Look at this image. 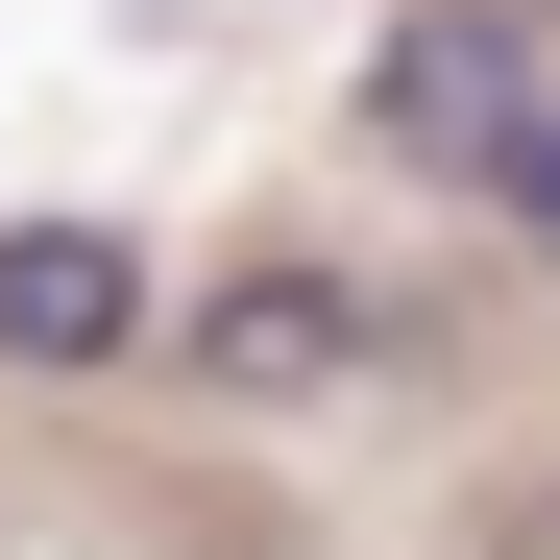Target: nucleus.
Segmentation results:
<instances>
[{"label":"nucleus","instance_id":"f257e3e1","mask_svg":"<svg viewBox=\"0 0 560 560\" xmlns=\"http://www.w3.org/2000/svg\"><path fill=\"white\" fill-rule=\"evenodd\" d=\"M390 341H415V317L365 293V268H317V244H244V268H196V293H171V341H147V365H171L196 415H341Z\"/></svg>","mask_w":560,"mask_h":560},{"label":"nucleus","instance_id":"f03ea898","mask_svg":"<svg viewBox=\"0 0 560 560\" xmlns=\"http://www.w3.org/2000/svg\"><path fill=\"white\" fill-rule=\"evenodd\" d=\"M512 98H536V0H415V25L365 49V147H390V171H463V196H488Z\"/></svg>","mask_w":560,"mask_h":560},{"label":"nucleus","instance_id":"7ed1b4c3","mask_svg":"<svg viewBox=\"0 0 560 560\" xmlns=\"http://www.w3.org/2000/svg\"><path fill=\"white\" fill-rule=\"evenodd\" d=\"M147 341H171V293H147L122 220H0V365L25 390H122Z\"/></svg>","mask_w":560,"mask_h":560},{"label":"nucleus","instance_id":"20e7f679","mask_svg":"<svg viewBox=\"0 0 560 560\" xmlns=\"http://www.w3.org/2000/svg\"><path fill=\"white\" fill-rule=\"evenodd\" d=\"M488 220L560 268V73H536V98H512V147H488Z\"/></svg>","mask_w":560,"mask_h":560},{"label":"nucleus","instance_id":"39448f33","mask_svg":"<svg viewBox=\"0 0 560 560\" xmlns=\"http://www.w3.org/2000/svg\"><path fill=\"white\" fill-rule=\"evenodd\" d=\"M488 560H560V488H536V512H488Z\"/></svg>","mask_w":560,"mask_h":560},{"label":"nucleus","instance_id":"423d86ee","mask_svg":"<svg viewBox=\"0 0 560 560\" xmlns=\"http://www.w3.org/2000/svg\"><path fill=\"white\" fill-rule=\"evenodd\" d=\"M536 49H560V0H536Z\"/></svg>","mask_w":560,"mask_h":560}]
</instances>
